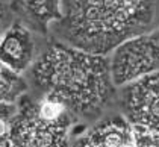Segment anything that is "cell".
Masks as SVG:
<instances>
[{
  "instance_id": "cell-4",
  "label": "cell",
  "mask_w": 159,
  "mask_h": 147,
  "mask_svg": "<svg viewBox=\"0 0 159 147\" xmlns=\"http://www.w3.org/2000/svg\"><path fill=\"white\" fill-rule=\"evenodd\" d=\"M111 76L115 86H124L159 71V29L135 35L112 50Z\"/></svg>"
},
{
  "instance_id": "cell-10",
  "label": "cell",
  "mask_w": 159,
  "mask_h": 147,
  "mask_svg": "<svg viewBox=\"0 0 159 147\" xmlns=\"http://www.w3.org/2000/svg\"><path fill=\"white\" fill-rule=\"evenodd\" d=\"M15 103H0V147H12V118Z\"/></svg>"
},
{
  "instance_id": "cell-3",
  "label": "cell",
  "mask_w": 159,
  "mask_h": 147,
  "mask_svg": "<svg viewBox=\"0 0 159 147\" xmlns=\"http://www.w3.org/2000/svg\"><path fill=\"white\" fill-rule=\"evenodd\" d=\"M12 147H70L73 115L62 105L26 93L17 100Z\"/></svg>"
},
{
  "instance_id": "cell-5",
  "label": "cell",
  "mask_w": 159,
  "mask_h": 147,
  "mask_svg": "<svg viewBox=\"0 0 159 147\" xmlns=\"http://www.w3.org/2000/svg\"><path fill=\"white\" fill-rule=\"evenodd\" d=\"M117 102L130 124L159 134V71L121 86Z\"/></svg>"
},
{
  "instance_id": "cell-8",
  "label": "cell",
  "mask_w": 159,
  "mask_h": 147,
  "mask_svg": "<svg viewBox=\"0 0 159 147\" xmlns=\"http://www.w3.org/2000/svg\"><path fill=\"white\" fill-rule=\"evenodd\" d=\"M9 8L17 21L38 35H49L62 15L61 0H9Z\"/></svg>"
},
{
  "instance_id": "cell-2",
  "label": "cell",
  "mask_w": 159,
  "mask_h": 147,
  "mask_svg": "<svg viewBox=\"0 0 159 147\" xmlns=\"http://www.w3.org/2000/svg\"><path fill=\"white\" fill-rule=\"evenodd\" d=\"M61 8L53 38L97 55L152 30L156 20V0H61Z\"/></svg>"
},
{
  "instance_id": "cell-11",
  "label": "cell",
  "mask_w": 159,
  "mask_h": 147,
  "mask_svg": "<svg viewBox=\"0 0 159 147\" xmlns=\"http://www.w3.org/2000/svg\"><path fill=\"white\" fill-rule=\"evenodd\" d=\"M135 141L136 147H159V134L135 127Z\"/></svg>"
},
{
  "instance_id": "cell-6",
  "label": "cell",
  "mask_w": 159,
  "mask_h": 147,
  "mask_svg": "<svg viewBox=\"0 0 159 147\" xmlns=\"http://www.w3.org/2000/svg\"><path fill=\"white\" fill-rule=\"evenodd\" d=\"M70 147H136L135 126L123 114L102 117L77 135Z\"/></svg>"
},
{
  "instance_id": "cell-12",
  "label": "cell",
  "mask_w": 159,
  "mask_h": 147,
  "mask_svg": "<svg viewBox=\"0 0 159 147\" xmlns=\"http://www.w3.org/2000/svg\"><path fill=\"white\" fill-rule=\"evenodd\" d=\"M14 23L12 11L9 8V0H0V39Z\"/></svg>"
},
{
  "instance_id": "cell-9",
  "label": "cell",
  "mask_w": 159,
  "mask_h": 147,
  "mask_svg": "<svg viewBox=\"0 0 159 147\" xmlns=\"http://www.w3.org/2000/svg\"><path fill=\"white\" fill-rule=\"evenodd\" d=\"M27 90V79L0 62V103H17Z\"/></svg>"
},
{
  "instance_id": "cell-7",
  "label": "cell",
  "mask_w": 159,
  "mask_h": 147,
  "mask_svg": "<svg viewBox=\"0 0 159 147\" xmlns=\"http://www.w3.org/2000/svg\"><path fill=\"white\" fill-rule=\"evenodd\" d=\"M39 53L35 32L20 21H14L0 39V62L18 74L29 71Z\"/></svg>"
},
{
  "instance_id": "cell-1",
  "label": "cell",
  "mask_w": 159,
  "mask_h": 147,
  "mask_svg": "<svg viewBox=\"0 0 159 147\" xmlns=\"http://www.w3.org/2000/svg\"><path fill=\"white\" fill-rule=\"evenodd\" d=\"M34 94L62 105L76 123L97 122L117 97L108 55L53 39L27 71Z\"/></svg>"
}]
</instances>
